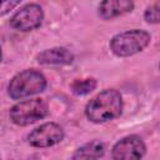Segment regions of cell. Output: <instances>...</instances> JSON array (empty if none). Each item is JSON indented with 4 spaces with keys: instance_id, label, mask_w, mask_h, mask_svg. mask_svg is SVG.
<instances>
[{
    "instance_id": "obj_1",
    "label": "cell",
    "mask_w": 160,
    "mask_h": 160,
    "mask_svg": "<svg viewBox=\"0 0 160 160\" xmlns=\"http://www.w3.org/2000/svg\"><path fill=\"white\" fill-rule=\"evenodd\" d=\"M122 98L118 90L106 89L95 95L85 106V115L94 124H104L121 115Z\"/></svg>"
},
{
    "instance_id": "obj_2",
    "label": "cell",
    "mask_w": 160,
    "mask_h": 160,
    "mask_svg": "<svg viewBox=\"0 0 160 160\" xmlns=\"http://www.w3.org/2000/svg\"><path fill=\"white\" fill-rule=\"evenodd\" d=\"M45 88V76L35 69H26L12 76L8 85V95L14 100H19L40 94Z\"/></svg>"
},
{
    "instance_id": "obj_3",
    "label": "cell",
    "mask_w": 160,
    "mask_h": 160,
    "mask_svg": "<svg viewBox=\"0 0 160 160\" xmlns=\"http://www.w3.org/2000/svg\"><path fill=\"white\" fill-rule=\"evenodd\" d=\"M151 41L148 31L140 29H131L114 35L109 42V48L115 56L128 58L141 52Z\"/></svg>"
},
{
    "instance_id": "obj_4",
    "label": "cell",
    "mask_w": 160,
    "mask_h": 160,
    "mask_svg": "<svg viewBox=\"0 0 160 160\" xmlns=\"http://www.w3.org/2000/svg\"><path fill=\"white\" fill-rule=\"evenodd\" d=\"M48 102L44 99L34 98L12 105L9 111V116L11 122H14L15 125L26 126L44 119L48 115Z\"/></svg>"
},
{
    "instance_id": "obj_5",
    "label": "cell",
    "mask_w": 160,
    "mask_h": 160,
    "mask_svg": "<svg viewBox=\"0 0 160 160\" xmlns=\"http://www.w3.org/2000/svg\"><path fill=\"white\" fill-rule=\"evenodd\" d=\"M44 20V11L38 4H28L10 18V26L18 31H31L38 29Z\"/></svg>"
},
{
    "instance_id": "obj_6",
    "label": "cell",
    "mask_w": 160,
    "mask_h": 160,
    "mask_svg": "<svg viewBox=\"0 0 160 160\" xmlns=\"http://www.w3.org/2000/svg\"><path fill=\"white\" fill-rule=\"evenodd\" d=\"M64 139V130L56 122H45L28 135L29 145L34 148H50Z\"/></svg>"
},
{
    "instance_id": "obj_7",
    "label": "cell",
    "mask_w": 160,
    "mask_h": 160,
    "mask_svg": "<svg viewBox=\"0 0 160 160\" xmlns=\"http://www.w3.org/2000/svg\"><path fill=\"white\" fill-rule=\"evenodd\" d=\"M146 152V146L141 138L136 135H128L120 139L111 150L112 159H124V160H134L141 159Z\"/></svg>"
},
{
    "instance_id": "obj_8",
    "label": "cell",
    "mask_w": 160,
    "mask_h": 160,
    "mask_svg": "<svg viewBox=\"0 0 160 160\" xmlns=\"http://www.w3.org/2000/svg\"><path fill=\"white\" fill-rule=\"evenodd\" d=\"M134 6V0H101L98 6V15L102 20H112L131 12Z\"/></svg>"
},
{
    "instance_id": "obj_9",
    "label": "cell",
    "mask_w": 160,
    "mask_h": 160,
    "mask_svg": "<svg viewBox=\"0 0 160 160\" xmlns=\"http://www.w3.org/2000/svg\"><path fill=\"white\" fill-rule=\"evenodd\" d=\"M36 60L41 65H70L74 61V54L66 48L55 46L39 52Z\"/></svg>"
},
{
    "instance_id": "obj_10",
    "label": "cell",
    "mask_w": 160,
    "mask_h": 160,
    "mask_svg": "<svg viewBox=\"0 0 160 160\" xmlns=\"http://www.w3.org/2000/svg\"><path fill=\"white\" fill-rule=\"evenodd\" d=\"M105 154V144L100 140H92L78 148L72 159H99Z\"/></svg>"
},
{
    "instance_id": "obj_11",
    "label": "cell",
    "mask_w": 160,
    "mask_h": 160,
    "mask_svg": "<svg viewBox=\"0 0 160 160\" xmlns=\"http://www.w3.org/2000/svg\"><path fill=\"white\" fill-rule=\"evenodd\" d=\"M98 85V81L94 78H85V79H75L71 85L70 89L72 91V94L82 96V95H88L91 91L95 90Z\"/></svg>"
},
{
    "instance_id": "obj_12",
    "label": "cell",
    "mask_w": 160,
    "mask_h": 160,
    "mask_svg": "<svg viewBox=\"0 0 160 160\" xmlns=\"http://www.w3.org/2000/svg\"><path fill=\"white\" fill-rule=\"evenodd\" d=\"M144 19L148 24H158L159 22V2H154L149 5L144 12Z\"/></svg>"
},
{
    "instance_id": "obj_13",
    "label": "cell",
    "mask_w": 160,
    "mask_h": 160,
    "mask_svg": "<svg viewBox=\"0 0 160 160\" xmlns=\"http://www.w3.org/2000/svg\"><path fill=\"white\" fill-rule=\"evenodd\" d=\"M21 0H0V16L9 14L14 8L20 4Z\"/></svg>"
},
{
    "instance_id": "obj_14",
    "label": "cell",
    "mask_w": 160,
    "mask_h": 160,
    "mask_svg": "<svg viewBox=\"0 0 160 160\" xmlns=\"http://www.w3.org/2000/svg\"><path fill=\"white\" fill-rule=\"evenodd\" d=\"M1 59H2V52H1V49H0V62H1Z\"/></svg>"
}]
</instances>
